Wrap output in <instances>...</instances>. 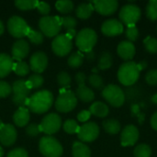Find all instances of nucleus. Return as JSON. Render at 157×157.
Wrapping results in <instances>:
<instances>
[{"label":"nucleus","mask_w":157,"mask_h":157,"mask_svg":"<svg viewBox=\"0 0 157 157\" xmlns=\"http://www.w3.org/2000/svg\"><path fill=\"white\" fill-rule=\"evenodd\" d=\"M53 103V95L48 90H41L34 93L29 98L26 106L28 109L36 114L47 112Z\"/></svg>","instance_id":"nucleus-1"},{"label":"nucleus","mask_w":157,"mask_h":157,"mask_svg":"<svg viewBox=\"0 0 157 157\" xmlns=\"http://www.w3.org/2000/svg\"><path fill=\"white\" fill-rule=\"evenodd\" d=\"M140 68L138 63L129 61L121 65L118 71V79L119 81L126 86H132L135 84L140 77Z\"/></svg>","instance_id":"nucleus-2"},{"label":"nucleus","mask_w":157,"mask_h":157,"mask_svg":"<svg viewBox=\"0 0 157 157\" xmlns=\"http://www.w3.org/2000/svg\"><path fill=\"white\" fill-rule=\"evenodd\" d=\"M98 40V35L96 31L90 28L81 29L75 36V44L77 48L84 52L92 51Z\"/></svg>","instance_id":"nucleus-3"},{"label":"nucleus","mask_w":157,"mask_h":157,"mask_svg":"<svg viewBox=\"0 0 157 157\" xmlns=\"http://www.w3.org/2000/svg\"><path fill=\"white\" fill-rule=\"evenodd\" d=\"M39 28L46 37H56L62 29V17L58 16L42 17L39 20Z\"/></svg>","instance_id":"nucleus-4"},{"label":"nucleus","mask_w":157,"mask_h":157,"mask_svg":"<svg viewBox=\"0 0 157 157\" xmlns=\"http://www.w3.org/2000/svg\"><path fill=\"white\" fill-rule=\"evenodd\" d=\"M39 150L45 157H61L63 155V146L52 136H45L40 140Z\"/></svg>","instance_id":"nucleus-5"},{"label":"nucleus","mask_w":157,"mask_h":157,"mask_svg":"<svg viewBox=\"0 0 157 157\" xmlns=\"http://www.w3.org/2000/svg\"><path fill=\"white\" fill-rule=\"evenodd\" d=\"M12 101L18 108L25 107L29 99L30 89L28 87L26 80L19 79L13 83L12 85Z\"/></svg>","instance_id":"nucleus-6"},{"label":"nucleus","mask_w":157,"mask_h":157,"mask_svg":"<svg viewBox=\"0 0 157 157\" xmlns=\"http://www.w3.org/2000/svg\"><path fill=\"white\" fill-rule=\"evenodd\" d=\"M77 105V98L74 92L63 89L55 101V108L59 112L67 113L72 111Z\"/></svg>","instance_id":"nucleus-7"},{"label":"nucleus","mask_w":157,"mask_h":157,"mask_svg":"<svg viewBox=\"0 0 157 157\" xmlns=\"http://www.w3.org/2000/svg\"><path fill=\"white\" fill-rule=\"evenodd\" d=\"M102 97L112 107L120 108L124 104L125 95L123 90L117 85H109L102 90Z\"/></svg>","instance_id":"nucleus-8"},{"label":"nucleus","mask_w":157,"mask_h":157,"mask_svg":"<svg viewBox=\"0 0 157 157\" xmlns=\"http://www.w3.org/2000/svg\"><path fill=\"white\" fill-rule=\"evenodd\" d=\"M7 29L14 38L20 40L28 35L30 28L24 18L18 16H13L7 21Z\"/></svg>","instance_id":"nucleus-9"},{"label":"nucleus","mask_w":157,"mask_h":157,"mask_svg":"<svg viewBox=\"0 0 157 157\" xmlns=\"http://www.w3.org/2000/svg\"><path fill=\"white\" fill-rule=\"evenodd\" d=\"M120 18L127 27L135 26L141 17V9L138 6L128 4L121 7L120 11Z\"/></svg>","instance_id":"nucleus-10"},{"label":"nucleus","mask_w":157,"mask_h":157,"mask_svg":"<svg viewBox=\"0 0 157 157\" xmlns=\"http://www.w3.org/2000/svg\"><path fill=\"white\" fill-rule=\"evenodd\" d=\"M73 48L72 39L69 38L66 34L57 35L52 43V49L53 52L60 57L67 55Z\"/></svg>","instance_id":"nucleus-11"},{"label":"nucleus","mask_w":157,"mask_h":157,"mask_svg":"<svg viewBox=\"0 0 157 157\" xmlns=\"http://www.w3.org/2000/svg\"><path fill=\"white\" fill-rule=\"evenodd\" d=\"M39 126L41 132L52 135L56 133L60 130L62 126V119L56 113H50L42 119Z\"/></svg>","instance_id":"nucleus-12"},{"label":"nucleus","mask_w":157,"mask_h":157,"mask_svg":"<svg viewBox=\"0 0 157 157\" xmlns=\"http://www.w3.org/2000/svg\"><path fill=\"white\" fill-rule=\"evenodd\" d=\"M99 135V127L95 122H87L79 128L77 132L78 139L85 143L94 142Z\"/></svg>","instance_id":"nucleus-13"},{"label":"nucleus","mask_w":157,"mask_h":157,"mask_svg":"<svg viewBox=\"0 0 157 157\" xmlns=\"http://www.w3.org/2000/svg\"><path fill=\"white\" fill-rule=\"evenodd\" d=\"M94 9L103 16H110L118 9L119 3L117 0H96L91 3Z\"/></svg>","instance_id":"nucleus-14"},{"label":"nucleus","mask_w":157,"mask_h":157,"mask_svg":"<svg viewBox=\"0 0 157 157\" xmlns=\"http://www.w3.org/2000/svg\"><path fill=\"white\" fill-rule=\"evenodd\" d=\"M48 57L43 52H34L29 59V68L35 74H41L47 68Z\"/></svg>","instance_id":"nucleus-15"},{"label":"nucleus","mask_w":157,"mask_h":157,"mask_svg":"<svg viewBox=\"0 0 157 157\" xmlns=\"http://www.w3.org/2000/svg\"><path fill=\"white\" fill-rule=\"evenodd\" d=\"M139 139V131L134 125H127L121 132V144L122 146H132Z\"/></svg>","instance_id":"nucleus-16"},{"label":"nucleus","mask_w":157,"mask_h":157,"mask_svg":"<svg viewBox=\"0 0 157 157\" xmlns=\"http://www.w3.org/2000/svg\"><path fill=\"white\" fill-rule=\"evenodd\" d=\"M123 24L121 23V21L115 18L104 21L101 26L102 33L109 37L118 36L123 32Z\"/></svg>","instance_id":"nucleus-17"},{"label":"nucleus","mask_w":157,"mask_h":157,"mask_svg":"<svg viewBox=\"0 0 157 157\" xmlns=\"http://www.w3.org/2000/svg\"><path fill=\"white\" fill-rule=\"evenodd\" d=\"M29 52V44L27 40L24 39H20L14 42L11 53H12V59L16 60L17 62L22 61V59L26 58Z\"/></svg>","instance_id":"nucleus-18"},{"label":"nucleus","mask_w":157,"mask_h":157,"mask_svg":"<svg viewBox=\"0 0 157 157\" xmlns=\"http://www.w3.org/2000/svg\"><path fill=\"white\" fill-rule=\"evenodd\" d=\"M17 130L12 124H4L0 129V143L4 146H11L17 140Z\"/></svg>","instance_id":"nucleus-19"},{"label":"nucleus","mask_w":157,"mask_h":157,"mask_svg":"<svg viewBox=\"0 0 157 157\" xmlns=\"http://www.w3.org/2000/svg\"><path fill=\"white\" fill-rule=\"evenodd\" d=\"M117 52L121 59L129 62L135 55V46L132 42L129 40H123L118 45Z\"/></svg>","instance_id":"nucleus-20"},{"label":"nucleus","mask_w":157,"mask_h":157,"mask_svg":"<svg viewBox=\"0 0 157 157\" xmlns=\"http://www.w3.org/2000/svg\"><path fill=\"white\" fill-rule=\"evenodd\" d=\"M86 82H77L78 87L76 88L75 96L83 102H91L95 98V94L93 90L89 87H87L85 84Z\"/></svg>","instance_id":"nucleus-21"},{"label":"nucleus","mask_w":157,"mask_h":157,"mask_svg":"<svg viewBox=\"0 0 157 157\" xmlns=\"http://www.w3.org/2000/svg\"><path fill=\"white\" fill-rule=\"evenodd\" d=\"M29 119H30L29 110L25 107L18 108L17 110H16V112L13 115V121L15 125L18 127H24L28 125Z\"/></svg>","instance_id":"nucleus-22"},{"label":"nucleus","mask_w":157,"mask_h":157,"mask_svg":"<svg viewBox=\"0 0 157 157\" xmlns=\"http://www.w3.org/2000/svg\"><path fill=\"white\" fill-rule=\"evenodd\" d=\"M14 60L8 54L0 53V78L7 76L13 70Z\"/></svg>","instance_id":"nucleus-23"},{"label":"nucleus","mask_w":157,"mask_h":157,"mask_svg":"<svg viewBox=\"0 0 157 157\" xmlns=\"http://www.w3.org/2000/svg\"><path fill=\"white\" fill-rule=\"evenodd\" d=\"M89 112L98 118H105L108 116L109 112V109L107 106V104L101 102V101H97L94 102L90 108H89Z\"/></svg>","instance_id":"nucleus-24"},{"label":"nucleus","mask_w":157,"mask_h":157,"mask_svg":"<svg viewBox=\"0 0 157 157\" xmlns=\"http://www.w3.org/2000/svg\"><path fill=\"white\" fill-rule=\"evenodd\" d=\"M72 154L74 157H91V151L89 147L81 142L74 143Z\"/></svg>","instance_id":"nucleus-25"},{"label":"nucleus","mask_w":157,"mask_h":157,"mask_svg":"<svg viewBox=\"0 0 157 157\" xmlns=\"http://www.w3.org/2000/svg\"><path fill=\"white\" fill-rule=\"evenodd\" d=\"M94 11V6L91 3H82L75 9V15L81 19H87Z\"/></svg>","instance_id":"nucleus-26"},{"label":"nucleus","mask_w":157,"mask_h":157,"mask_svg":"<svg viewBox=\"0 0 157 157\" xmlns=\"http://www.w3.org/2000/svg\"><path fill=\"white\" fill-rule=\"evenodd\" d=\"M104 130L109 134H117L121 131V123L114 119L106 120L102 123Z\"/></svg>","instance_id":"nucleus-27"},{"label":"nucleus","mask_w":157,"mask_h":157,"mask_svg":"<svg viewBox=\"0 0 157 157\" xmlns=\"http://www.w3.org/2000/svg\"><path fill=\"white\" fill-rule=\"evenodd\" d=\"M112 63H113V58L111 53L109 52H104L99 57L98 67L100 70H107L111 67Z\"/></svg>","instance_id":"nucleus-28"},{"label":"nucleus","mask_w":157,"mask_h":157,"mask_svg":"<svg viewBox=\"0 0 157 157\" xmlns=\"http://www.w3.org/2000/svg\"><path fill=\"white\" fill-rule=\"evenodd\" d=\"M84 54L81 52H75L71 54V56L68 58V65L72 68H78L82 65L84 62Z\"/></svg>","instance_id":"nucleus-29"},{"label":"nucleus","mask_w":157,"mask_h":157,"mask_svg":"<svg viewBox=\"0 0 157 157\" xmlns=\"http://www.w3.org/2000/svg\"><path fill=\"white\" fill-rule=\"evenodd\" d=\"M27 86L31 90L33 88H39L40 87L43 83H44V79L43 77L39 75V74H33L32 75L29 76V78L28 80H26Z\"/></svg>","instance_id":"nucleus-30"},{"label":"nucleus","mask_w":157,"mask_h":157,"mask_svg":"<svg viewBox=\"0 0 157 157\" xmlns=\"http://www.w3.org/2000/svg\"><path fill=\"white\" fill-rule=\"evenodd\" d=\"M39 4L38 0H17L15 1V6L19 10H29L37 8Z\"/></svg>","instance_id":"nucleus-31"},{"label":"nucleus","mask_w":157,"mask_h":157,"mask_svg":"<svg viewBox=\"0 0 157 157\" xmlns=\"http://www.w3.org/2000/svg\"><path fill=\"white\" fill-rule=\"evenodd\" d=\"M56 9L62 14H68L74 9V3L70 0L57 1L55 3Z\"/></svg>","instance_id":"nucleus-32"},{"label":"nucleus","mask_w":157,"mask_h":157,"mask_svg":"<svg viewBox=\"0 0 157 157\" xmlns=\"http://www.w3.org/2000/svg\"><path fill=\"white\" fill-rule=\"evenodd\" d=\"M29 65L25 63V62H17L16 63H14L13 64V70L15 72V74H17L19 76H25L29 73Z\"/></svg>","instance_id":"nucleus-33"},{"label":"nucleus","mask_w":157,"mask_h":157,"mask_svg":"<svg viewBox=\"0 0 157 157\" xmlns=\"http://www.w3.org/2000/svg\"><path fill=\"white\" fill-rule=\"evenodd\" d=\"M133 155L134 157H151L152 149L148 144H142L135 147Z\"/></svg>","instance_id":"nucleus-34"},{"label":"nucleus","mask_w":157,"mask_h":157,"mask_svg":"<svg viewBox=\"0 0 157 157\" xmlns=\"http://www.w3.org/2000/svg\"><path fill=\"white\" fill-rule=\"evenodd\" d=\"M88 83L95 89L100 90V89L104 88L103 78L99 75H98V74H91L89 75V77H88Z\"/></svg>","instance_id":"nucleus-35"},{"label":"nucleus","mask_w":157,"mask_h":157,"mask_svg":"<svg viewBox=\"0 0 157 157\" xmlns=\"http://www.w3.org/2000/svg\"><path fill=\"white\" fill-rule=\"evenodd\" d=\"M146 16L149 19L157 20V0H151L146 6Z\"/></svg>","instance_id":"nucleus-36"},{"label":"nucleus","mask_w":157,"mask_h":157,"mask_svg":"<svg viewBox=\"0 0 157 157\" xmlns=\"http://www.w3.org/2000/svg\"><path fill=\"white\" fill-rule=\"evenodd\" d=\"M27 37L29 38V41L35 45H40L43 42V34L40 31L34 30L30 28Z\"/></svg>","instance_id":"nucleus-37"},{"label":"nucleus","mask_w":157,"mask_h":157,"mask_svg":"<svg viewBox=\"0 0 157 157\" xmlns=\"http://www.w3.org/2000/svg\"><path fill=\"white\" fill-rule=\"evenodd\" d=\"M71 81H72L71 76H70L69 74L66 73V72H61V73H59L58 75H57V82H58V85H59L62 88H63V89H65V88H67V87L70 86Z\"/></svg>","instance_id":"nucleus-38"},{"label":"nucleus","mask_w":157,"mask_h":157,"mask_svg":"<svg viewBox=\"0 0 157 157\" xmlns=\"http://www.w3.org/2000/svg\"><path fill=\"white\" fill-rule=\"evenodd\" d=\"M63 130L65 132H67L68 134H74V133H77L79 131L80 126L77 124V122L74 120H67L63 125Z\"/></svg>","instance_id":"nucleus-39"},{"label":"nucleus","mask_w":157,"mask_h":157,"mask_svg":"<svg viewBox=\"0 0 157 157\" xmlns=\"http://www.w3.org/2000/svg\"><path fill=\"white\" fill-rule=\"evenodd\" d=\"M144 44L148 52L157 53V39L148 36L144 39Z\"/></svg>","instance_id":"nucleus-40"},{"label":"nucleus","mask_w":157,"mask_h":157,"mask_svg":"<svg viewBox=\"0 0 157 157\" xmlns=\"http://www.w3.org/2000/svg\"><path fill=\"white\" fill-rule=\"evenodd\" d=\"M76 25H77V21L74 17L66 16V17H62V27L65 28L67 30L75 29Z\"/></svg>","instance_id":"nucleus-41"},{"label":"nucleus","mask_w":157,"mask_h":157,"mask_svg":"<svg viewBox=\"0 0 157 157\" xmlns=\"http://www.w3.org/2000/svg\"><path fill=\"white\" fill-rule=\"evenodd\" d=\"M125 34H126V37L129 40V41L133 42L139 37V30L136 26H130V27H127Z\"/></svg>","instance_id":"nucleus-42"},{"label":"nucleus","mask_w":157,"mask_h":157,"mask_svg":"<svg viewBox=\"0 0 157 157\" xmlns=\"http://www.w3.org/2000/svg\"><path fill=\"white\" fill-rule=\"evenodd\" d=\"M40 132H41L40 130V126L36 123H31V124L28 125L26 128V133L28 136H30V137H36Z\"/></svg>","instance_id":"nucleus-43"},{"label":"nucleus","mask_w":157,"mask_h":157,"mask_svg":"<svg viewBox=\"0 0 157 157\" xmlns=\"http://www.w3.org/2000/svg\"><path fill=\"white\" fill-rule=\"evenodd\" d=\"M145 81L150 86L157 85V69L150 70L145 75Z\"/></svg>","instance_id":"nucleus-44"},{"label":"nucleus","mask_w":157,"mask_h":157,"mask_svg":"<svg viewBox=\"0 0 157 157\" xmlns=\"http://www.w3.org/2000/svg\"><path fill=\"white\" fill-rule=\"evenodd\" d=\"M12 92V87L5 81H0V98H6Z\"/></svg>","instance_id":"nucleus-45"},{"label":"nucleus","mask_w":157,"mask_h":157,"mask_svg":"<svg viewBox=\"0 0 157 157\" xmlns=\"http://www.w3.org/2000/svg\"><path fill=\"white\" fill-rule=\"evenodd\" d=\"M37 9L41 15H43V17H46L51 12V6L46 2H39L37 6Z\"/></svg>","instance_id":"nucleus-46"},{"label":"nucleus","mask_w":157,"mask_h":157,"mask_svg":"<svg viewBox=\"0 0 157 157\" xmlns=\"http://www.w3.org/2000/svg\"><path fill=\"white\" fill-rule=\"evenodd\" d=\"M6 157H29L28 152L23 148H16L10 151Z\"/></svg>","instance_id":"nucleus-47"},{"label":"nucleus","mask_w":157,"mask_h":157,"mask_svg":"<svg viewBox=\"0 0 157 157\" xmlns=\"http://www.w3.org/2000/svg\"><path fill=\"white\" fill-rule=\"evenodd\" d=\"M90 116H91V113L89 112V110H82L81 112L78 113L77 120L81 122H86L89 120Z\"/></svg>","instance_id":"nucleus-48"},{"label":"nucleus","mask_w":157,"mask_h":157,"mask_svg":"<svg viewBox=\"0 0 157 157\" xmlns=\"http://www.w3.org/2000/svg\"><path fill=\"white\" fill-rule=\"evenodd\" d=\"M151 126L154 130L157 131V111L154 113V115L151 118Z\"/></svg>","instance_id":"nucleus-49"},{"label":"nucleus","mask_w":157,"mask_h":157,"mask_svg":"<svg viewBox=\"0 0 157 157\" xmlns=\"http://www.w3.org/2000/svg\"><path fill=\"white\" fill-rule=\"evenodd\" d=\"M95 57H96V55H95V53H94L93 51H90L88 52H86V60L88 62H93L95 60Z\"/></svg>","instance_id":"nucleus-50"},{"label":"nucleus","mask_w":157,"mask_h":157,"mask_svg":"<svg viewBox=\"0 0 157 157\" xmlns=\"http://www.w3.org/2000/svg\"><path fill=\"white\" fill-rule=\"evenodd\" d=\"M66 35H67L69 38L73 39V37H75V29H70V30H67V33H66Z\"/></svg>","instance_id":"nucleus-51"},{"label":"nucleus","mask_w":157,"mask_h":157,"mask_svg":"<svg viewBox=\"0 0 157 157\" xmlns=\"http://www.w3.org/2000/svg\"><path fill=\"white\" fill-rule=\"evenodd\" d=\"M146 65H147L146 62H141L140 63H138V66H139V68H140L141 71H142L143 69H144V68L146 67Z\"/></svg>","instance_id":"nucleus-52"},{"label":"nucleus","mask_w":157,"mask_h":157,"mask_svg":"<svg viewBox=\"0 0 157 157\" xmlns=\"http://www.w3.org/2000/svg\"><path fill=\"white\" fill-rule=\"evenodd\" d=\"M151 101H152L154 104H156L157 105V93L154 94V95L152 96V98H151Z\"/></svg>","instance_id":"nucleus-53"},{"label":"nucleus","mask_w":157,"mask_h":157,"mask_svg":"<svg viewBox=\"0 0 157 157\" xmlns=\"http://www.w3.org/2000/svg\"><path fill=\"white\" fill-rule=\"evenodd\" d=\"M4 30H5V27H4V24L2 22V20H0V36L4 33Z\"/></svg>","instance_id":"nucleus-54"},{"label":"nucleus","mask_w":157,"mask_h":157,"mask_svg":"<svg viewBox=\"0 0 157 157\" xmlns=\"http://www.w3.org/2000/svg\"><path fill=\"white\" fill-rule=\"evenodd\" d=\"M4 155V150L2 147H0V157H2Z\"/></svg>","instance_id":"nucleus-55"},{"label":"nucleus","mask_w":157,"mask_h":157,"mask_svg":"<svg viewBox=\"0 0 157 157\" xmlns=\"http://www.w3.org/2000/svg\"><path fill=\"white\" fill-rule=\"evenodd\" d=\"M3 126H4V123H3V121H2L0 120V129H1V128H2Z\"/></svg>","instance_id":"nucleus-56"}]
</instances>
